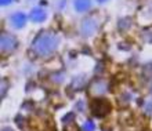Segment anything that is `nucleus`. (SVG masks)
<instances>
[{
    "label": "nucleus",
    "instance_id": "nucleus-10",
    "mask_svg": "<svg viewBox=\"0 0 152 131\" xmlns=\"http://www.w3.org/2000/svg\"><path fill=\"white\" fill-rule=\"evenodd\" d=\"M142 35H144V37H145L147 41H151L152 43V26L148 28V29H145L144 32H142Z\"/></svg>",
    "mask_w": 152,
    "mask_h": 131
},
{
    "label": "nucleus",
    "instance_id": "nucleus-2",
    "mask_svg": "<svg viewBox=\"0 0 152 131\" xmlns=\"http://www.w3.org/2000/svg\"><path fill=\"white\" fill-rule=\"evenodd\" d=\"M111 102H109L108 99H94L91 102V112L93 115L97 116V117H102V116L108 115L109 112H111Z\"/></svg>",
    "mask_w": 152,
    "mask_h": 131
},
{
    "label": "nucleus",
    "instance_id": "nucleus-4",
    "mask_svg": "<svg viewBox=\"0 0 152 131\" xmlns=\"http://www.w3.org/2000/svg\"><path fill=\"white\" fill-rule=\"evenodd\" d=\"M97 21L93 20V18H86V20L82 21V25H80V32L84 36H91L97 32Z\"/></svg>",
    "mask_w": 152,
    "mask_h": 131
},
{
    "label": "nucleus",
    "instance_id": "nucleus-12",
    "mask_svg": "<svg viewBox=\"0 0 152 131\" xmlns=\"http://www.w3.org/2000/svg\"><path fill=\"white\" fill-rule=\"evenodd\" d=\"M98 3H105V1H108V0H97Z\"/></svg>",
    "mask_w": 152,
    "mask_h": 131
},
{
    "label": "nucleus",
    "instance_id": "nucleus-5",
    "mask_svg": "<svg viewBox=\"0 0 152 131\" xmlns=\"http://www.w3.org/2000/svg\"><path fill=\"white\" fill-rule=\"evenodd\" d=\"M46 18H47V14L42 7H35L31 11V20L33 22H43Z\"/></svg>",
    "mask_w": 152,
    "mask_h": 131
},
{
    "label": "nucleus",
    "instance_id": "nucleus-1",
    "mask_svg": "<svg viewBox=\"0 0 152 131\" xmlns=\"http://www.w3.org/2000/svg\"><path fill=\"white\" fill-rule=\"evenodd\" d=\"M58 44H60V39L56 33L43 32L33 40L32 50L39 57H48L57 50Z\"/></svg>",
    "mask_w": 152,
    "mask_h": 131
},
{
    "label": "nucleus",
    "instance_id": "nucleus-11",
    "mask_svg": "<svg viewBox=\"0 0 152 131\" xmlns=\"http://www.w3.org/2000/svg\"><path fill=\"white\" fill-rule=\"evenodd\" d=\"M14 0H0V3H1V6H8V4H11Z\"/></svg>",
    "mask_w": 152,
    "mask_h": 131
},
{
    "label": "nucleus",
    "instance_id": "nucleus-9",
    "mask_svg": "<svg viewBox=\"0 0 152 131\" xmlns=\"http://www.w3.org/2000/svg\"><path fill=\"white\" fill-rule=\"evenodd\" d=\"M102 82H97V83H94L91 86V88H94V92L96 94H101V92H104L105 91V86L102 84V86H98V84H101Z\"/></svg>",
    "mask_w": 152,
    "mask_h": 131
},
{
    "label": "nucleus",
    "instance_id": "nucleus-3",
    "mask_svg": "<svg viewBox=\"0 0 152 131\" xmlns=\"http://www.w3.org/2000/svg\"><path fill=\"white\" fill-rule=\"evenodd\" d=\"M17 44H18V41H17L15 36L4 32L1 33V36H0V46H1V51L3 52L12 51L14 48H17Z\"/></svg>",
    "mask_w": 152,
    "mask_h": 131
},
{
    "label": "nucleus",
    "instance_id": "nucleus-6",
    "mask_svg": "<svg viewBox=\"0 0 152 131\" xmlns=\"http://www.w3.org/2000/svg\"><path fill=\"white\" fill-rule=\"evenodd\" d=\"M11 24L15 26V28H22L25 24H26V15L24 12H15L11 15Z\"/></svg>",
    "mask_w": 152,
    "mask_h": 131
},
{
    "label": "nucleus",
    "instance_id": "nucleus-8",
    "mask_svg": "<svg viewBox=\"0 0 152 131\" xmlns=\"http://www.w3.org/2000/svg\"><path fill=\"white\" fill-rule=\"evenodd\" d=\"M82 130H83V131H94V130H96V126H94V123H93L91 120H87V122H84V123H83Z\"/></svg>",
    "mask_w": 152,
    "mask_h": 131
},
{
    "label": "nucleus",
    "instance_id": "nucleus-7",
    "mask_svg": "<svg viewBox=\"0 0 152 131\" xmlns=\"http://www.w3.org/2000/svg\"><path fill=\"white\" fill-rule=\"evenodd\" d=\"M73 6L77 12H84L91 7V0H73Z\"/></svg>",
    "mask_w": 152,
    "mask_h": 131
},
{
    "label": "nucleus",
    "instance_id": "nucleus-13",
    "mask_svg": "<svg viewBox=\"0 0 152 131\" xmlns=\"http://www.w3.org/2000/svg\"><path fill=\"white\" fill-rule=\"evenodd\" d=\"M3 131H12L11 128H3Z\"/></svg>",
    "mask_w": 152,
    "mask_h": 131
}]
</instances>
